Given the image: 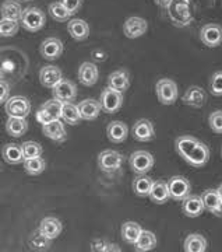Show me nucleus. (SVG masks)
Wrapping results in <instances>:
<instances>
[{"mask_svg":"<svg viewBox=\"0 0 222 252\" xmlns=\"http://www.w3.org/2000/svg\"><path fill=\"white\" fill-rule=\"evenodd\" d=\"M221 156H222V150H221Z\"/></svg>","mask_w":222,"mask_h":252,"instance_id":"50","label":"nucleus"},{"mask_svg":"<svg viewBox=\"0 0 222 252\" xmlns=\"http://www.w3.org/2000/svg\"><path fill=\"white\" fill-rule=\"evenodd\" d=\"M108 139L113 143H122L125 142L129 135V127L122 121H112L107 127Z\"/></svg>","mask_w":222,"mask_h":252,"instance_id":"21","label":"nucleus"},{"mask_svg":"<svg viewBox=\"0 0 222 252\" xmlns=\"http://www.w3.org/2000/svg\"><path fill=\"white\" fill-rule=\"evenodd\" d=\"M10 91V86L6 83V80H1V102L6 104L7 102V94Z\"/></svg>","mask_w":222,"mask_h":252,"instance_id":"46","label":"nucleus"},{"mask_svg":"<svg viewBox=\"0 0 222 252\" xmlns=\"http://www.w3.org/2000/svg\"><path fill=\"white\" fill-rule=\"evenodd\" d=\"M92 55H94V58H95L97 61H99V59H101V61H104V59H105V56H104L102 54H99V52H94Z\"/></svg>","mask_w":222,"mask_h":252,"instance_id":"48","label":"nucleus"},{"mask_svg":"<svg viewBox=\"0 0 222 252\" xmlns=\"http://www.w3.org/2000/svg\"><path fill=\"white\" fill-rule=\"evenodd\" d=\"M133 137L139 142H151L155 137V129L151 121L139 119L133 126Z\"/></svg>","mask_w":222,"mask_h":252,"instance_id":"13","label":"nucleus"},{"mask_svg":"<svg viewBox=\"0 0 222 252\" xmlns=\"http://www.w3.org/2000/svg\"><path fill=\"white\" fill-rule=\"evenodd\" d=\"M28 244H29V248L34 250V251H46V250H49V247H51V244H52V238L46 237V235L38 228V230H35V231L31 234Z\"/></svg>","mask_w":222,"mask_h":252,"instance_id":"31","label":"nucleus"},{"mask_svg":"<svg viewBox=\"0 0 222 252\" xmlns=\"http://www.w3.org/2000/svg\"><path fill=\"white\" fill-rule=\"evenodd\" d=\"M210 87H211V93L214 95H222V72L214 73Z\"/></svg>","mask_w":222,"mask_h":252,"instance_id":"43","label":"nucleus"},{"mask_svg":"<svg viewBox=\"0 0 222 252\" xmlns=\"http://www.w3.org/2000/svg\"><path fill=\"white\" fill-rule=\"evenodd\" d=\"M62 79V70L59 67H56V66H52V64L44 66L41 69V72H39L41 84L45 86V87H49V89H54Z\"/></svg>","mask_w":222,"mask_h":252,"instance_id":"17","label":"nucleus"},{"mask_svg":"<svg viewBox=\"0 0 222 252\" xmlns=\"http://www.w3.org/2000/svg\"><path fill=\"white\" fill-rule=\"evenodd\" d=\"M201 199L204 202L205 209L211 212L214 216L222 217V199L218 195L217 189H207L201 193Z\"/></svg>","mask_w":222,"mask_h":252,"instance_id":"14","label":"nucleus"},{"mask_svg":"<svg viewBox=\"0 0 222 252\" xmlns=\"http://www.w3.org/2000/svg\"><path fill=\"white\" fill-rule=\"evenodd\" d=\"M98 77H99V70H98L95 63H81V66L79 67V80L81 84H84L87 87L94 86L98 81Z\"/></svg>","mask_w":222,"mask_h":252,"instance_id":"19","label":"nucleus"},{"mask_svg":"<svg viewBox=\"0 0 222 252\" xmlns=\"http://www.w3.org/2000/svg\"><path fill=\"white\" fill-rule=\"evenodd\" d=\"M175 144L179 156L194 168L203 167L210 160V149L192 136H180Z\"/></svg>","mask_w":222,"mask_h":252,"instance_id":"1","label":"nucleus"},{"mask_svg":"<svg viewBox=\"0 0 222 252\" xmlns=\"http://www.w3.org/2000/svg\"><path fill=\"white\" fill-rule=\"evenodd\" d=\"M203 44L208 48H215L222 44V27L218 24H205L200 31Z\"/></svg>","mask_w":222,"mask_h":252,"instance_id":"10","label":"nucleus"},{"mask_svg":"<svg viewBox=\"0 0 222 252\" xmlns=\"http://www.w3.org/2000/svg\"><path fill=\"white\" fill-rule=\"evenodd\" d=\"M132 170L137 174H145L154 167V157L145 150H137L130 156Z\"/></svg>","mask_w":222,"mask_h":252,"instance_id":"8","label":"nucleus"},{"mask_svg":"<svg viewBox=\"0 0 222 252\" xmlns=\"http://www.w3.org/2000/svg\"><path fill=\"white\" fill-rule=\"evenodd\" d=\"M168 188L169 193H170V198L173 200H183L190 195V182L185 178V177H180V175H175L172 178L168 180Z\"/></svg>","mask_w":222,"mask_h":252,"instance_id":"7","label":"nucleus"},{"mask_svg":"<svg viewBox=\"0 0 222 252\" xmlns=\"http://www.w3.org/2000/svg\"><path fill=\"white\" fill-rule=\"evenodd\" d=\"M24 10L21 9V6L17 1H11V0H6L1 4V18H10V20H17L20 21L23 17Z\"/></svg>","mask_w":222,"mask_h":252,"instance_id":"35","label":"nucleus"},{"mask_svg":"<svg viewBox=\"0 0 222 252\" xmlns=\"http://www.w3.org/2000/svg\"><path fill=\"white\" fill-rule=\"evenodd\" d=\"M91 251L94 252H120L117 244L108 243L105 240H94L91 243Z\"/></svg>","mask_w":222,"mask_h":252,"instance_id":"40","label":"nucleus"},{"mask_svg":"<svg viewBox=\"0 0 222 252\" xmlns=\"http://www.w3.org/2000/svg\"><path fill=\"white\" fill-rule=\"evenodd\" d=\"M122 162H123L122 154L117 153L115 150H104L98 156V165L102 171H116L117 168H120Z\"/></svg>","mask_w":222,"mask_h":252,"instance_id":"9","label":"nucleus"},{"mask_svg":"<svg viewBox=\"0 0 222 252\" xmlns=\"http://www.w3.org/2000/svg\"><path fill=\"white\" fill-rule=\"evenodd\" d=\"M18 28H20V21H17V20L1 18V21H0V34H1V36L16 35Z\"/></svg>","mask_w":222,"mask_h":252,"instance_id":"38","label":"nucleus"},{"mask_svg":"<svg viewBox=\"0 0 222 252\" xmlns=\"http://www.w3.org/2000/svg\"><path fill=\"white\" fill-rule=\"evenodd\" d=\"M108 87L119 91V93H125L130 87V76L127 70H116L111 73L108 77Z\"/></svg>","mask_w":222,"mask_h":252,"instance_id":"20","label":"nucleus"},{"mask_svg":"<svg viewBox=\"0 0 222 252\" xmlns=\"http://www.w3.org/2000/svg\"><path fill=\"white\" fill-rule=\"evenodd\" d=\"M192 0H172L166 10L170 21L176 27H187L192 20V9H190Z\"/></svg>","mask_w":222,"mask_h":252,"instance_id":"2","label":"nucleus"},{"mask_svg":"<svg viewBox=\"0 0 222 252\" xmlns=\"http://www.w3.org/2000/svg\"><path fill=\"white\" fill-rule=\"evenodd\" d=\"M36 121H38L39 124H42V125H46V124H51V122L56 121V118H55L52 114H49L46 109L39 108V111L36 112Z\"/></svg>","mask_w":222,"mask_h":252,"instance_id":"44","label":"nucleus"},{"mask_svg":"<svg viewBox=\"0 0 222 252\" xmlns=\"http://www.w3.org/2000/svg\"><path fill=\"white\" fill-rule=\"evenodd\" d=\"M49 14L52 16L54 20L56 21H66L67 18L70 17V13L67 11V9L63 6L62 1H55V3H51L49 4Z\"/></svg>","mask_w":222,"mask_h":252,"instance_id":"37","label":"nucleus"},{"mask_svg":"<svg viewBox=\"0 0 222 252\" xmlns=\"http://www.w3.org/2000/svg\"><path fill=\"white\" fill-rule=\"evenodd\" d=\"M39 230L46 237L55 240V238H57L60 235V233H62L63 225L60 223V220L56 219V217H45L44 220L41 221V224H39Z\"/></svg>","mask_w":222,"mask_h":252,"instance_id":"26","label":"nucleus"},{"mask_svg":"<svg viewBox=\"0 0 222 252\" xmlns=\"http://www.w3.org/2000/svg\"><path fill=\"white\" fill-rule=\"evenodd\" d=\"M4 109L9 117L26 118L31 112V102L23 95H14L7 99Z\"/></svg>","mask_w":222,"mask_h":252,"instance_id":"6","label":"nucleus"},{"mask_svg":"<svg viewBox=\"0 0 222 252\" xmlns=\"http://www.w3.org/2000/svg\"><path fill=\"white\" fill-rule=\"evenodd\" d=\"M208 122L213 132L222 135V111H214L208 118Z\"/></svg>","mask_w":222,"mask_h":252,"instance_id":"42","label":"nucleus"},{"mask_svg":"<svg viewBox=\"0 0 222 252\" xmlns=\"http://www.w3.org/2000/svg\"><path fill=\"white\" fill-rule=\"evenodd\" d=\"M154 1H155V3H157V4H158L160 7H164V9H166L169 4H170V1H172V0H154Z\"/></svg>","mask_w":222,"mask_h":252,"instance_id":"47","label":"nucleus"},{"mask_svg":"<svg viewBox=\"0 0 222 252\" xmlns=\"http://www.w3.org/2000/svg\"><path fill=\"white\" fill-rule=\"evenodd\" d=\"M46 162L42 157H35V158H29L24 160V168L29 175H39L45 171Z\"/></svg>","mask_w":222,"mask_h":252,"instance_id":"36","label":"nucleus"},{"mask_svg":"<svg viewBox=\"0 0 222 252\" xmlns=\"http://www.w3.org/2000/svg\"><path fill=\"white\" fill-rule=\"evenodd\" d=\"M63 54V44L59 38H46L41 45V55L46 61H55Z\"/></svg>","mask_w":222,"mask_h":252,"instance_id":"16","label":"nucleus"},{"mask_svg":"<svg viewBox=\"0 0 222 252\" xmlns=\"http://www.w3.org/2000/svg\"><path fill=\"white\" fill-rule=\"evenodd\" d=\"M3 158L9 164H20L24 161V153H23V146L17 143H9L3 147Z\"/></svg>","mask_w":222,"mask_h":252,"instance_id":"29","label":"nucleus"},{"mask_svg":"<svg viewBox=\"0 0 222 252\" xmlns=\"http://www.w3.org/2000/svg\"><path fill=\"white\" fill-rule=\"evenodd\" d=\"M21 26L29 32H36L41 28H44L46 23L44 11L38 7H27L23 13V17L20 20Z\"/></svg>","mask_w":222,"mask_h":252,"instance_id":"3","label":"nucleus"},{"mask_svg":"<svg viewBox=\"0 0 222 252\" xmlns=\"http://www.w3.org/2000/svg\"><path fill=\"white\" fill-rule=\"evenodd\" d=\"M67 31L76 41H84L89 35V26L81 18H73L67 23Z\"/></svg>","mask_w":222,"mask_h":252,"instance_id":"23","label":"nucleus"},{"mask_svg":"<svg viewBox=\"0 0 222 252\" xmlns=\"http://www.w3.org/2000/svg\"><path fill=\"white\" fill-rule=\"evenodd\" d=\"M81 1H83V0H62L63 6L67 9V11L70 13V16L71 14H74L77 10L80 9Z\"/></svg>","mask_w":222,"mask_h":252,"instance_id":"45","label":"nucleus"},{"mask_svg":"<svg viewBox=\"0 0 222 252\" xmlns=\"http://www.w3.org/2000/svg\"><path fill=\"white\" fill-rule=\"evenodd\" d=\"M6 130L13 137H21L28 130V122L26 118L9 117L6 122Z\"/></svg>","mask_w":222,"mask_h":252,"instance_id":"27","label":"nucleus"},{"mask_svg":"<svg viewBox=\"0 0 222 252\" xmlns=\"http://www.w3.org/2000/svg\"><path fill=\"white\" fill-rule=\"evenodd\" d=\"M141 231L142 228L136 221H126V223L122 224V230H120L122 237H123V240H125L126 243L133 244V245L137 241L139 235L141 234Z\"/></svg>","mask_w":222,"mask_h":252,"instance_id":"33","label":"nucleus"},{"mask_svg":"<svg viewBox=\"0 0 222 252\" xmlns=\"http://www.w3.org/2000/svg\"><path fill=\"white\" fill-rule=\"evenodd\" d=\"M183 205H182V210L187 217H198L200 215H203L204 212V202L201 196H195V195H189L187 198L183 200Z\"/></svg>","mask_w":222,"mask_h":252,"instance_id":"18","label":"nucleus"},{"mask_svg":"<svg viewBox=\"0 0 222 252\" xmlns=\"http://www.w3.org/2000/svg\"><path fill=\"white\" fill-rule=\"evenodd\" d=\"M183 250L186 252H204L207 251V240L204 235L193 233L189 234L183 243Z\"/></svg>","mask_w":222,"mask_h":252,"instance_id":"28","label":"nucleus"},{"mask_svg":"<svg viewBox=\"0 0 222 252\" xmlns=\"http://www.w3.org/2000/svg\"><path fill=\"white\" fill-rule=\"evenodd\" d=\"M52 91H54L55 98H57L62 102H71L77 97V89L74 83L70 80H64V79L59 81Z\"/></svg>","mask_w":222,"mask_h":252,"instance_id":"12","label":"nucleus"},{"mask_svg":"<svg viewBox=\"0 0 222 252\" xmlns=\"http://www.w3.org/2000/svg\"><path fill=\"white\" fill-rule=\"evenodd\" d=\"M169 198H170V193H169L168 182H165V181H155L152 184L151 192H150L151 202L157 203V205H164V203L168 202Z\"/></svg>","mask_w":222,"mask_h":252,"instance_id":"25","label":"nucleus"},{"mask_svg":"<svg viewBox=\"0 0 222 252\" xmlns=\"http://www.w3.org/2000/svg\"><path fill=\"white\" fill-rule=\"evenodd\" d=\"M99 102H101L102 111H105L108 114H115L123 105V93H119L111 87H107L101 93Z\"/></svg>","mask_w":222,"mask_h":252,"instance_id":"5","label":"nucleus"},{"mask_svg":"<svg viewBox=\"0 0 222 252\" xmlns=\"http://www.w3.org/2000/svg\"><path fill=\"white\" fill-rule=\"evenodd\" d=\"M152 184H154V181L150 177L140 174L133 180V190L139 196H150Z\"/></svg>","mask_w":222,"mask_h":252,"instance_id":"34","label":"nucleus"},{"mask_svg":"<svg viewBox=\"0 0 222 252\" xmlns=\"http://www.w3.org/2000/svg\"><path fill=\"white\" fill-rule=\"evenodd\" d=\"M217 190H218V195H220V196H221V199H222V184L220 185V187H218V188H217Z\"/></svg>","mask_w":222,"mask_h":252,"instance_id":"49","label":"nucleus"},{"mask_svg":"<svg viewBox=\"0 0 222 252\" xmlns=\"http://www.w3.org/2000/svg\"><path fill=\"white\" fill-rule=\"evenodd\" d=\"M77 107H79V111H80L81 118L85 119V121H94V119H97L98 115H99L101 111H102L101 102L97 101V99L92 98L81 101Z\"/></svg>","mask_w":222,"mask_h":252,"instance_id":"22","label":"nucleus"},{"mask_svg":"<svg viewBox=\"0 0 222 252\" xmlns=\"http://www.w3.org/2000/svg\"><path fill=\"white\" fill-rule=\"evenodd\" d=\"M62 119L69 125H79L80 121L83 119L80 111H79V107L74 105L73 102H63Z\"/></svg>","mask_w":222,"mask_h":252,"instance_id":"32","label":"nucleus"},{"mask_svg":"<svg viewBox=\"0 0 222 252\" xmlns=\"http://www.w3.org/2000/svg\"><path fill=\"white\" fill-rule=\"evenodd\" d=\"M42 132L46 137L52 139L55 142H59L62 143L66 140L67 137V132H66V127L63 125L62 122L59 119H56L51 124H46V125H42Z\"/></svg>","mask_w":222,"mask_h":252,"instance_id":"24","label":"nucleus"},{"mask_svg":"<svg viewBox=\"0 0 222 252\" xmlns=\"http://www.w3.org/2000/svg\"><path fill=\"white\" fill-rule=\"evenodd\" d=\"M155 90H157V95H158L160 102L164 105H172L178 99V86L170 79H161L155 86Z\"/></svg>","mask_w":222,"mask_h":252,"instance_id":"4","label":"nucleus"},{"mask_svg":"<svg viewBox=\"0 0 222 252\" xmlns=\"http://www.w3.org/2000/svg\"><path fill=\"white\" fill-rule=\"evenodd\" d=\"M23 146V153H24V160L35 158L42 156V146L36 142H24Z\"/></svg>","mask_w":222,"mask_h":252,"instance_id":"39","label":"nucleus"},{"mask_svg":"<svg viewBox=\"0 0 222 252\" xmlns=\"http://www.w3.org/2000/svg\"><path fill=\"white\" fill-rule=\"evenodd\" d=\"M155 247H157V237L148 230H142L141 234L137 238V241L134 243V248L139 252L151 251Z\"/></svg>","mask_w":222,"mask_h":252,"instance_id":"30","label":"nucleus"},{"mask_svg":"<svg viewBox=\"0 0 222 252\" xmlns=\"http://www.w3.org/2000/svg\"><path fill=\"white\" fill-rule=\"evenodd\" d=\"M148 28V24L147 21L141 17H129L125 21L123 24V34H125L127 38L130 39H134V38H139L145 34Z\"/></svg>","mask_w":222,"mask_h":252,"instance_id":"11","label":"nucleus"},{"mask_svg":"<svg viewBox=\"0 0 222 252\" xmlns=\"http://www.w3.org/2000/svg\"><path fill=\"white\" fill-rule=\"evenodd\" d=\"M182 101H183L185 105L193 107V108H201L205 104V101H207V94L201 87L192 86V87L187 89L185 95L182 97Z\"/></svg>","mask_w":222,"mask_h":252,"instance_id":"15","label":"nucleus"},{"mask_svg":"<svg viewBox=\"0 0 222 252\" xmlns=\"http://www.w3.org/2000/svg\"><path fill=\"white\" fill-rule=\"evenodd\" d=\"M41 108L46 109L49 114H52L56 119H59V118H62V108H63V102L62 101H59L57 98L54 99H49V101H46L44 105L41 107Z\"/></svg>","mask_w":222,"mask_h":252,"instance_id":"41","label":"nucleus"}]
</instances>
